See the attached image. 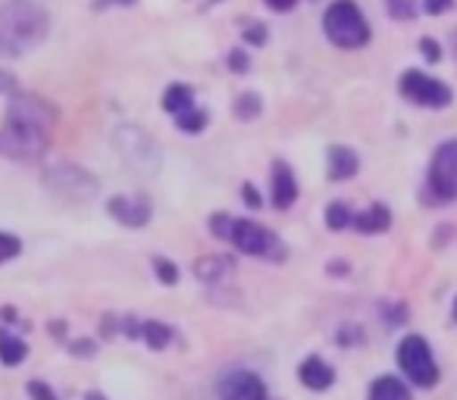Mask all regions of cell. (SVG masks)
<instances>
[{
    "instance_id": "obj_22",
    "label": "cell",
    "mask_w": 457,
    "mask_h": 400,
    "mask_svg": "<svg viewBox=\"0 0 457 400\" xmlns=\"http://www.w3.org/2000/svg\"><path fill=\"white\" fill-rule=\"evenodd\" d=\"M176 126L182 128V132H204L207 128V113H201V110H188V113L176 116Z\"/></svg>"
},
{
    "instance_id": "obj_14",
    "label": "cell",
    "mask_w": 457,
    "mask_h": 400,
    "mask_svg": "<svg viewBox=\"0 0 457 400\" xmlns=\"http://www.w3.org/2000/svg\"><path fill=\"white\" fill-rule=\"evenodd\" d=\"M357 169H361V159H357V153L351 151V147H345V144L329 147V178L332 182H348L351 176H357Z\"/></svg>"
},
{
    "instance_id": "obj_28",
    "label": "cell",
    "mask_w": 457,
    "mask_h": 400,
    "mask_svg": "<svg viewBox=\"0 0 457 400\" xmlns=\"http://www.w3.org/2000/svg\"><path fill=\"white\" fill-rule=\"evenodd\" d=\"M420 51H423V57L429 60V63H438V60H442V51H438V45L432 38L420 41Z\"/></svg>"
},
{
    "instance_id": "obj_27",
    "label": "cell",
    "mask_w": 457,
    "mask_h": 400,
    "mask_svg": "<svg viewBox=\"0 0 457 400\" xmlns=\"http://www.w3.org/2000/svg\"><path fill=\"white\" fill-rule=\"evenodd\" d=\"M29 394H32L35 400H57V394H54L45 381H29Z\"/></svg>"
},
{
    "instance_id": "obj_17",
    "label": "cell",
    "mask_w": 457,
    "mask_h": 400,
    "mask_svg": "<svg viewBox=\"0 0 457 400\" xmlns=\"http://www.w3.org/2000/svg\"><path fill=\"white\" fill-rule=\"evenodd\" d=\"M26 354H29V347L22 338L10 335L7 329H0V363H4V366H20V363L26 360Z\"/></svg>"
},
{
    "instance_id": "obj_10",
    "label": "cell",
    "mask_w": 457,
    "mask_h": 400,
    "mask_svg": "<svg viewBox=\"0 0 457 400\" xmlns=\"http://www.w3.org/2000/svg\"><path fill=\"white\" fill-rule=\"evenodd\" d=\"M220 400H267V385L261 381V375L248 372V369H236L220 379L216 385Z\"/></svg>"
},
{
    "instance_id": "obj_18",
    "label": "cell",
    "mask_w": 457,
    "mask_h": 400,
    "mask_svg": "<svg viewBox=\"0 0 457 400\" xmlns=\"http://www.w3.org/2000/svg\"><path fill=\"white\" fill-rule=\"evenodd\" d=\"M163 107L176 116L188 113V110H195V91L188 85H170L163 94Z\"/></svg>"
},
{
    "instance_id": "obj_29",
    "label": "cell",
    "mask_w": 457,
    "mask_h": 400,
    "mask_svg": "<svg viewBox=\"0 0 457 400\" xmlns=\"http://www.w3.org/2000/svg\"><path fill=\"white\" fill-rule=\"evenodd\" d=\"M245 41H248V45L261 47L263 41H267V29H263L261 22H254V29H245Z\"/></svg>"
},
{
    "instance_id": "obj_30",
    "label": "cell",
    "mask_w": 457,
    "mask_h": 400,
    "mask_svg": "<svg viewBox=\"0 0 457 400\" xmlns=\"http://www.w3.org/2000/svg\"><path fill=\"white\" fill-rule=\"evenodd\" d=\"M451 4H454V0H423V10L429 16H438V13H445V10H448Z\"/></svg>"
},
{
    "instance_id": "obj_12",
    "label": "cell",
    "mask_w": 457,
    "mask_h": 400,
    "mask_svg": "<svg viewBox=\"0 0 457 400\" xmlns=\"http://www.w3.org/2000/svg\"><path fill=\"white\" fill-rule=\"evenodd\" d=\"M295 200H298V182H295L292 166L276 159L273 163V207L276 210H288Z\"/></svg>"
},
{
    "instance_id": "obj_38",
    "label": "cell",
    "mask_w": 457,
    "mask_h": 400,
    "mask_svg": "<svg viewBox=\"0 0 457 400\" xmlns=\"http://www.w3.org/2000/svg\"><path fill=\"white\" fill-rule=\"evenodd\" d=\"M85 400H107V397H104L101 391H91V394H88V397H85Z\"/></svg>"
},
{
    "instance_id": "obj_23",
    "label": "cell",
    "mask_w": 457,
    "mask_h": 400,
    "mask_svg": "<svg viewBox=\"0 0 457 400\" xmlns=\"http://www.w3.org/2000/svg\"><path fill=\"white\" fill-rule=\"evenodd\" d=\"M392 20H407L411 22L417 16V0H386Z\"/></svg>"
},
{
    "instance_id": "obj_39",
    "label": "cell",
    "mask_w": 457,
    "mask_h": 400,
    "mask_svg": "<svg viewBox=\"0 0 457 400\" xmlns=\"http://www.w3.org/2000/svg\"><path fill=\"white\" fill-rule=\"evenodd\" d=\"M451 45H454V53H457V32H454V38H451Z\"/></svg>"
},
{
    "instance_id": "obj_31",
    "label": "cell",
    "mask_w": 457,
    "mask_h": 400,
    "mask_svg": "<svg viewBox=\"0 0 457 400\" xmlns=\"http://www.w3.org/2000/svg\"><path fill=\"white\" fill-rule=\"evenodd\" d=\"M228 66H232L236 72L248 69V57H245V51H232V53H228Z\"/></svg>"
},
{
    "instance_id": "obj_7",
    "label": "cell",
    "mask_w": 457,
    "mask_h": 400,
    "mask_svg": "<svg viewBox=\"0 0 457 400\" xmlns=\"http://www.w3.org/2000/svg\"><path fill=\"white\" fill-rule=\"evenodd\" d=\"M429 191H432V204L457 200V141H445L436 151V157H432Z\"/></svg>"
},
{
    "instance_id": "obj_20",
    "label": "cell",
    "mask_w": 457,
    "mask_h": 400,
    "mask_svg": "<svg viewBox=\"0 0 457 400\" xmlns=\"http://www.w3.org/2000/svg\"><path fill=\"white\" fill-rule=\"evenodd\" d=\"M228 269H232V260H226V257H207V260H197L195 263V273L197 279H220V275H226Z\"/></svg>"
},
{
    "instance_id": "obj_9",
    "label": "cell",
    "mask_w": 457,
    "mask_h": 400,
    "mask_svg": "<svg viewBox=\"0 0 457 400\" xmlns=\"http://www.w3.org/2000/svg\"><path fill=\"white\" fill-rule=\"evenodd\" d=\"M401 94L407 97V101H413L417 107H432V110H442L448 107L454 97H451V88L445 82H438V78H429L423 76L420 69H407L404 76H401L398 82Z\"/></svg>"
},
{
    "instance_id": "obj_36",
    "label": "cell",
    "mask_w": 457,
    "mask_h": 400,
    "mask_svg": "<svg viewBox=\"0 0 457 400\" xmlns=\"http://www.w3.org/2000/svg\"><path fill=\"white\" fill-rule=\"evenodd\" d=\"M13 88H16L13 76H10V72H0V91H13Z\"/></svg>"
},
{
    "instance_id": "obj_4",
    "label": "cell",
    "mask_w": 457,
    "mask_h": 400,
    "mask_svg": "<svg viewBox=\"0 0 457 400\" xmlns=\"http://www.w3.org/2000/svg\"><path fill=\"white\" fill-rule=\"evenodd\" d=\"M228 241L236 244L242 254L261 257V260H286V244L273 235L263 225L251 223V219H236L232 216V232H228Z\"/></svg>"
},
{
    "instance_id": "obj_8",
    "label": "cell",
    "mask_w": 457,
    "mask_h": 400,
    "mask_svg": "<svg viewBox=\"0 0 457 400\" xmlns=\"http://www.w3.org/2000/svg\"><path fill=\"white\" fill-rule=\"evenodd\" d=\"M45 184L60 197H70V200H88L97 194V182L85 169L72 163H54L45 172Z\"/></svg>"
},
{
    "instance_id": "obj_1",
    "label": "cell",
    "mask_w": 457,
    "mask_h": 400,
    "mask_svg": "<svg viewBox=\"0 0 457 400\" xmlns=\"http://www.w3.org/2000/svg\"><path fill=\"white\" fill-rule=\"evenodd\" d=\"M54 122L57 113L35 94H13L4 116V132H0V151L20 163L41 159L51 147Z\"/></svg>"
},
{
    "instance_id": "obj_5",
    "label": "cell",
    "mask_w": 457,
    "mask_h": 400,
    "mask_svg": "<svg viewBox=\"0 0 457 400\" xmlns=\"http://www.w3.org/2000/svg\"><path fill=\"white\" fill-rule=\"evenodd\" d=\"M116 147H120L122 159H126L132 169H138L141 176H157L160 172V151L138 126H120L113 135Z\"/></svg>"
},
{
    "instance_id": "obj_24",
    "label": "cell",
    "mask_w": 457,
    "mask_h": 400,
    "mask_svg": "<svg viewBox=\"0 0 457 400\" xmlns=\"http://www.w3.org/2000/svg\"><path fill=\"white\" fill-rule=\"evenodd\" d=\"M236 113H238V119H254V116L261 113V97H257V94H242L236 101Z\"/></svg>"
},
{
    "instance_id": "obj_19",
    "label": "cell",
    "mask_w": 457,
    "mask_h": 400,
    "mask_svg": "<svg viewBox=\"0 0 457 400\" xmlns=\"http://www.w3.org/2000/svg\"><path fill=\"white\" fill-rule=\"evenodd\" d=\"M141 338H145L151 350H163L172 341V329L166 322H145L141 325Z\"/></svg>"
},
{
    "instance_id": "obj_15",
    "label": "cell",
    "mask_w": 457,
    "mask_h": 400,
    "mask_svg": "<svg viewBox=\"0 0 457 400\" xmlns=\"http://www.w3.org/2000/svg\"><path fill=\"white\" fill-rule=\"evenodd\" d=\"M351 225H354L357 232H363V235H379V232H388V225H392V213H388V207L373 204L370 210L357 213V216L351 219Z\"/></svg>"
},
{
    "instance_id": "obj_32",
    "label": "cell",
    "mask_w": 457,
    "mask_h": 400,
    "mask_svg": "<svg viewBox=\"0 0 457 400\" xmlns=\"http://www.w3.org/2000/svg\"><path fill=\"white\" fill-rule=\"evenodd\" d=\"M135 0H95V10H107V7H132Z\"/></svg>"
},
{
    "instance_id": "obj_37",
    "label": "cell",
    "mask_w": 457,
    "mask_h": 400,
    "mask_svg": "<svg viewBox=\"0 0 457 400\" xmlns=\"http://www.w3.org/2000/svg\"><path fill=\"white\" fill-rule=\"evenodd\" d=\"M51 335H63V322H51Z\"/></svg>"
},
{
    "instance_id": "obj_34",
    "label": "cell",
    "mask_w": 457,
    "mask_h": 400,
    "mask_svg": "<svg viewBox=\"0 0 457 400\" xmlns=\"http://www.w3.org/2000/svg\"><path fill=\"white\" fill-rule=\"evenodd\" d=\"M72 354H76V356H91V354H95V344H91V341H76V344H72Z\"/></svg>"
},
{
    "instance_id": "obj_33",
    "label": "cell",
    "mask_w": 457,
    "mask_h": 400,
    "mask_svg": "<svg viewBox=\"0 0 457 400\" xmlns=\"http://www.w3.org/2000/svg\"><path fill=\"white\" fill-rule=\"evenodd\" d=\"M245 204L248 207H261V194H257V188H251V184H245Z\"/></svg>"
},
{
    "instance_id": "obj_2",
    "label": "cell",
    "mask_w": 457,
    "mask_h": 400,
    "mask_svg": "<svg viewBox=\"0 0 457 400\" xmlns=\"http://www.w3.org/2000/svg\"><path fill=\"white\" fill-rule=\"evenodd\" d=\"M51 32L47 13L32 0H7L0 7V57H22Z\"/></svg>"
},
{
    "instance_id": "obj_16",
    "label": "cell",
    "mask_w": 457,
    "mask_h": 400,
    "mask_svg": "<svg viewBox=\"0 0 457 400\" xmlns=\"http://www.w3.org/2000/svg\"><path fill=\"white\" fill-rule=\"evenodd\" d=\"M370 400H411V391L395 375H382L370 385Z\"/></svg>"
},
{
    "instance_id": "obj_25",
    "label": "cell",
    "mask_w": 457,
    "mask_h": 400,
    "mask_svg": "<svg viewBox=\"0 0 457 400\" xmlns=\"http://www.w3.org/2000/svg\"><path fill=\"white\" fill-rule=\"evenodd\" d=\"M154 269H157V275H160L163 285H176L179 282V269L172 266L170 260H163V257H154Z\"/></svg>"
},
{
    "instance_id": "obj_26",
    "label": "cell",
    "mask_w": 457,
    "mask_h": 400,
    "mask_svg": "<svg viewBox=\"0 0 457 400\" xmlns=\"http://www.w3.org/2000/svg\"><path fill=\"white\" fill-rule=\"evenodd\" d=\"M20 250H22L20 238H13V235H4V232H0V263L13 260V257L20 254Z\"/></svg>"
},
{
    "instance_id": "obj_35",
    "label": "cell",
    "mask_w": 457,
    "mask_h": 400,
    "mask_svg": "<svg viewBox=\"0 0 457 400\" xmlns=\"http://www.w3.org/2000/svg\"><path fill=\"white\" fill-rule=\"evenodd\" d=\"M267 4H270L273 10H279V13H286V10H292L295 4H298V0H267Z\"/></svg>"
},
{
    "instance_id": "obj_6",
    "label": "cell",
    "mask_w": 457,
    "mask_h": 400,
    "mask_svg": "<svg viewBox=\"0 0 457 400\" xmlns=\"http://www.w3.org/2000/svg\"><path fill=\"white\" fill-rule=\"evenodd\" d=\"M398 366L404 369V375L420 388H432L438 381V366L432 360V347L420 335H407L398 344Z\"/></svg>"
},
{
    "instance_id": "obj_40",
    "label": "cell",
    "mask_w": 457,
    "mask_h": 400,
    "mask_svg": "<svg viewBox=\"0 0 457 400\" xmlns=\"http://www.w3.org/2000/svg\"><path fill=\"white\" fill-rule=\"evenodd\" d=\"M454 319H457V298H454Z\"/></svg>"
},
{
    "instance_id": "obj_13",
    "label": "cell",
    "mask_w": 457,
    "mask_h": 400,
    "mask_svg": "<svg viewBox=\"0 0 457 400\" xmlns=\"http://www.w3.org/2000/svg\"><path fill=\"white\" fill-rule=\"evenodd\" d=\"M298 379H301V385H307L311 391H326V388L336 381V372H332L329 363H323L320 356H307L298 366Z\"/></svg>"
},
{
    "instance_id": "obj_3",
    "label": "cell",
    "mask_w": 457,
    "mask_h": 400,
    "mask_svg": "<svg viewBox=\"0 0 457 400\" xmlns=\"http://www.w3.org/2000/svg\"><path fill=\"white\" fill-rule=\"evenodd\" d=\"M323 29H326V38L336 47H345V51H354V47H363L370 41V26L354 0H336L326 10Z\"/></svg>"
},
{
    "instance_id": "obj_11",
    "label": "cell",
    "mask_w": 457,
    "mask_h": 400,
    "mask_svg": "<svg viewBox=\"0 0 457 400\" xmlns=\"http://www.w3.org/2000/svg\"><path fill=\"white\" fill-rule=\"evenodd\" d=\"M107 210H110V216H113L116 223L129 225V229H141V225L151 223V204H147L145 197L116 194V197H110Z\"/></svg>"
},
{
    "instance_id": "obj_21",
    "label": "cell",
    "mask_w": 457,
    "mask_h": 400,
    "mask_svg": "<svg viewBox=\"0 0 457 400\" xmlns=\"http://www.w3.org/2000/svg\"><path fill=\"white\" fill-rule=\"evenodd\" d=\"M351 210L345 204H329V210H326V225H329L332 232H342L351 225Z\"/></svg>"
}]
</instances>
